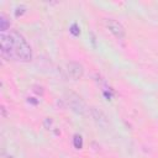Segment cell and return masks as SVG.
<instances>
[{"label":"cell","mask_w":158,"mask_h":158,"mask_svg":"<svg viewBox=\"0 0 158 158\" xmlns=\"http://www.w3.org/2000/svg\"><path fill=\"white\" fill-rule=\"evenodd\" d=\"M1 56L7 60L30 62L32 59V49L25 37L16 31L1 33L0 36Z\"/></svg>","instance_id":"6da1fadb"},{"label":"cell","mask_w":158,"mask_h":158,"mask_svg":"<svg viewBox=\"0 0 158 158\" xmlns=\"http://www.w3.org/2000/svg\"><path fill=\"white\" fill-rule=\"evenodd\" d=\"M105 25H106V27L109 28V31H110L115 37H117L118 40H121V38H123V37L126 36L125 27H123L118 21H116V20H114V19H106V20H105Z\"/></svg>","instance_id":"7a4b0ae2"},{"label":"cell","mask_w":158,"mask_h":158,"mask_svg":"<svg viewBox=\"0 0 158 158\" xmlns=\"http://www.w3.org/2000/svg\"><path fill=\"white\" fill-rule=\"evenodd\" d=\"M67 102H68V106L75 112V114H79V115H83L85 111H86V106L84 104V101L75 94H70L69 98L67 99Z\"/></svg>","instance_id":"3957f363"},{"label":"cell","mask_w":158,"mask_h":158,"mask_svg":"<svg viewBox=\"0 0 158 158\" xmlns=\"http://www.w3.org/2000/svg\"><path fill=\"white\" fill-rule=\"evenodd\" d=\"M90 114H91V117L94 118L95 123L99 127H101V128H107L109 127V125H110L109 123V120H107L106 115L101 110H99L96 107H91L90 109Z\"/></svg>","instance_id":"277c9868"},{"label":"cell","mask_w":158,"mask_h":158,"mask_svg":"<svg viewBox=\"0 0 158 158\" xmlns=\"http://www.w3.org/2000/svg\"><path fill=\"white\" fill-rule=\"evenodd\" d=\"M67 72L69 74V77L74 80H79L83 78V74H84V69H83V65L77 63V62H69L67 64Z\"/></svg>","instance_id":"5b68a950"},{"label":"cell","mask_w":158,"mask_h":158,"mask_svg":"<svg viewBox=\"0 0 158 158\" xmlns=\"http://www.w3.org/2000/svg\"><path fill=\"white\" fill-rule=\"evenodd\" d=\"M9 27H10L9 20H7L4 15H1V16H0V30H1V31H6Z\"/></svg>","instance_id":"8992f818"},{"label":"cell","mask_w":158,"mask_h":158,"mask_svg":"<svg viewBox=\"0 0 158 158\" xmlns=\"http://www.w3.org/2000/svg\"><path fill=\"white\" fill-rule=\"evenodd\" d=\"M73 144H74V147H75L77 149L83 148V138H81L80 135H75V136H74V138H73Z\"/></svg>","instance_id":"52a82bcc"},{"label":"cell","mask_w":158,"mask_h":158,"mask_svg":"<svg viewBox=\"0 0 158 158\" xmlns=\"http://www.w3.org/2000/svg\"><path fill=\"white\" fill-rule=\"evenodd\" d=\"M70 32H72L74 36H78V35L80 33V30H79L78 26L74 23V25H72V27H70Z\"/></svg>","instance_id":"ba28073f"}]
</instances>
